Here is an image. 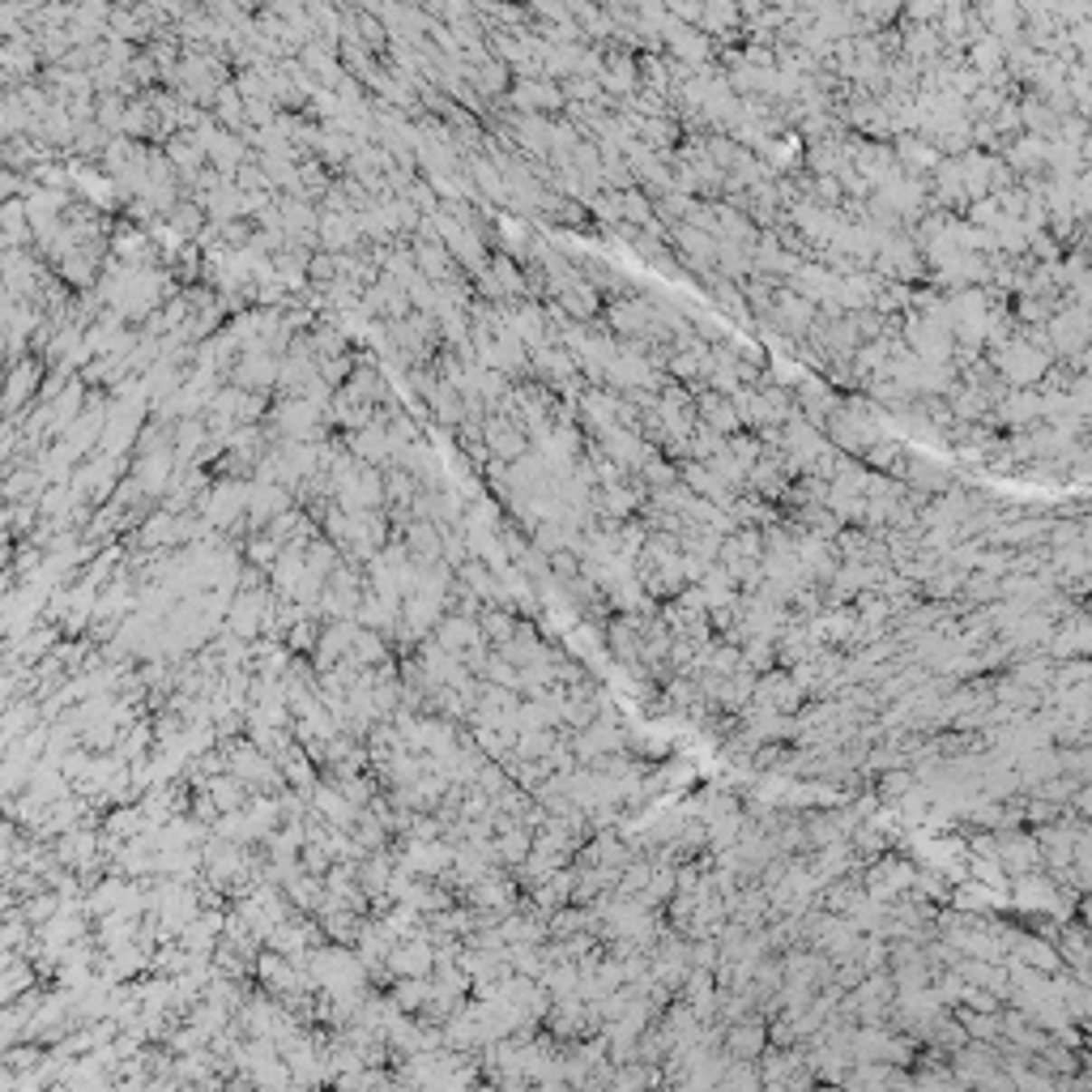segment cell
I'll list each match as a JSON object with an SVG mask.
<instances>
[{"label":"cell","instance_id":"cell-1","mask_svg":"<svg viewBox=\"0 0 1092 1092\" xmlns=\"http://www.w3.org/2000/svg\"><path fill=\"white\" fill-rule=\"evenodd\" d=\"M34 385H39V372H34V363H22L9 380H5V405H22L26 397L34 393Z\"/></svg>","mask_w":1092,"mask_h":1092},{"label":"cell","instance_id":"cell-2","mask_svg":"<svg viewBox=\"0 0 1092 1092\" xmlns=\"http://www.w3.org/2000/svg\"><path fill=\"white\" fill-rule=\"evenodd\" d=\"M427 964H432V960H427V947H423V943H414V947H397V952H393V969H397V973L419 977Z\"/></svg>","mask_w":1092,"mask_h":1092},{"label":"cell","instance_id":"cell-3","mask_svg":"<svg viewBox=\"0 0 1092 1092\" xmlns=\"http://www.w3.org/2000/svg\"><path fill=\"white\" fill-rule=\"evenodd\" d=\"M316 802H320V811L329 815V823H355V807L346 802L342 793H333V790H320L316 793Z\"/></svg>","mask_w":1092,"mask_h":1092}]
</instances>
